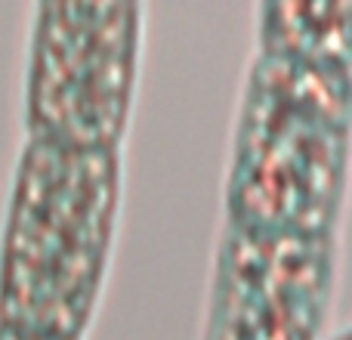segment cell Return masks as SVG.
I'll use <instances>...</instances> for the list:
<instances>
[{
	"label": "cell",
	"instance_id": "7a4b0ae2",
	"mask_svg": "<svg viewBox=\"0 0 352 340\" xmlns=\"http://www.w3.org/2000/svg\"><path fill=\"white\" fill-rule=\"evenodd\" d=\"M349 72L254 53L223 180L226 226L337 235L349 186Z\"/></svg>",
	"mask_w": 352,
	"mask_h": 340
},
{
	"label": "cell",
	"instance_id": "3957f363",
	"mask_svg": "<svg viewBox=\"0 0 352 340\" xmlns=\"http://www.w3.org/2000/svg\"><path fill=\"white\" fill-rule=\"evenodd\" d=\"M146 47V10L130 0H50L31 10L22 68L25 136L124 152Z\"/></svg>",
	"mask_w": 352,
	"mask_h": 340
},
{
	"label": "cell",
	"instance_id": "5b68a950",
	"mask_svg": "<svg viewBox=\"0 0 352 340\" xmlns=\"http://www.w3.org/2000/svg\"><path fill=\"white\" fill-rule=\"evenodd\" d=\"M349 0H269L256 6V53L294 65L349 72Z\"/></svg>",
	"mask_w": 352,
	"mask_h": 340
},
{
	"label": "cell",
	"instance_id": "8992f818",
	"mask_svg": "<svg viewBox=\"0 0 352 340\" xmlns=\"http://www.w3.org/2000/svg\"><path fill=\"white\" fill-rule=\"evenodd\" d=\"M0 340H78V337L37 334V331H25V328H10V325H0Z\"/></svg>",
	"mask_w": 352,
	"mask_h": 340
},
{
	"label": "cell",
	"instance_id": "277c9868",
	"mask_svg": "<svg viewBox=\"0 0 352 340\" xmlns=\"http://www.w3.org/2000/svg\"><path fill=\"white\" fill-rule=\"evenodd\" d=\"M337 235L223 223L201 340H324L337 291Z\"/></svg>",
	"mask_w": 352,
	"mask_h": 340
},
{
	"label": "cell",
	"instance_id": "52a82bcc",
	"mask_svg": "<svg viewBox=\"0 0 352 340\" xmlns=\"http://www.w3.org/2000/svg\"><path fill=\"white\" fill-rule=\"evenodd\" d=\"M324 340H349V331H346V325H340V328H337V331H331V334L324 337Z\"/></svg>",
	"mask_w": 352,
	"mask_h": 340
},
{
	"label": "cell",
	"instance_id": "6da1fadb",
	"mask_svg": "<svg viewBox=\"0 0 352 340\" xmlns=\"http://www.w3.org/2000/svg\"><path fill=\"white\" fill-rule=\"evenodd\" d=\"M124 152L22 136L0 223V325L84 340L111 273Z\"/></svg>",
	"mask_w": 352,
	"mask_h": 340
}]
</instances>
